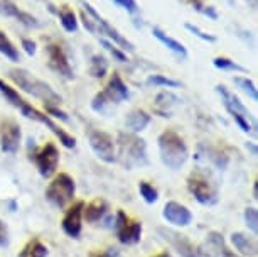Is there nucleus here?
I'll return each mask as SVG.
<instances>
[{
    "label": "nucleus",
    "instance_id": "a19ab883",
    "mask_svg": "<svg viewBox=\"0 0 258 257\" xmlns=\"http://www.w3.org/2000/svg\"><path fill=\"white\" fill-rule=\"evenodd\" d=\"M9 227L6 222L0 218V249H4V247L9 245Z\"/></svg>",
    "mask_w": 258,
    "mask_h": 257
},
{
    "label": "nucleus",
    "instance_id": "4468645a",
    "mask_svg": "<svg viewBox=\"0 0 258 257\" xmlns=\"http://www.w3.org/2000/svg\"><path fill=\"white\" fill-rule=\"evenodd\" d=\"M21 125L16 120L7 119L0 124V149H2V152L16 154L21 147Z\"/></svg>",
    "mask_w": 258,
    "mask_h": 257
},
{
    "label": "nucleus",
    "instance_id": "c9c22d12",
    "mask_svg": "<svg viewBox=\"0 0 258 257\" xmlns=\"http://www.w3.org/2000/svg\"><path fill=\"white\" fill-rule=\"evenodd\" d=\"M19 12H21V9H19L12 0H0V16L2 17L16 19L19 16Z\"/></svg>",
    "mask_w": 258,
    "mask_h": 257
},
{
    "label": "nucleus",
    "instance_id": "49530a36",
    "mask_svg": "<svg viewBox=\"0 0 258 257\" xmlns=\"http://www.w3.org/2000/svg\"><path fill=\"white\" fill-rule=\"evenodd\" d=\"M90 257H111V254H108V252H100V250H96V252H91Z\"/></svg>",
    "mask_w": 258,
    "mask_h": 257
},
{
    "label": "nucleus",
    "instance_id": "7c9ffc66",
    "mask_svg": "<svg viewBox=\"0 0 258 257\" xmlns=\"http://www.w3.org/2000/svg\"><path fill=\"white\" fill-rule=\"evenodd\" d=\"M139 193H140V196L144 198V201L145 203H149V205H154L155 201L159 200V191H157V188H154L150 183L147 181H140L139 183Z\"/></svg>",
    "mask_w": 258,
    "mask_h": 257
},
{
    "label": "nucleus",
    "instance_id": "c85d7f7f",
    "mask_svg": "<svg viewBox=\"0 0 258 257\" xmlns=\"http://www.w3.org/2000/svg\"><path fill=\"white\" fill-rule=\"evenodd\" d=\"M0 93H2L4 98H6L12 107H16V109H19L21 104L24 101L22 96L19 95V91L16 88H12V86L9 83H6L4 80H0Z\"/></svg>",
    "mask_w": 258,
    "mask_h": 257
},
{
    "label": "nucleus",
    "instance_id": "58836bf2",
    "mask_svg": "<svg viewBox=\"0 0 258 257\" xmlns=\"http://www.w3.org/2000/svg\"><path fill=\"white\" fill-rule=\"evenodd\" d=\"M111 2H115L116 6L121 7V9H125L128 14H137L139 12V6H137L135 0H111Z\"/></svg>",
    "mask_w": 258,
    "mask_h": 257
},
{
    "label": "nucleus",
    "instance_id": "2f4dec72",
    "mask_svg": "<svg viewBox=\"0 0 258 257\" xmlns=\"http://www.w3.org/2000/svg\"><path fill=\"white\" fill-rule=\"evenodd\" d=\"M147 85L149 86H167V88H181V83L172 78H167L164 75H152L147 78Z\"/></svg>",
    "mask_w": 258,
    "mask_h": 257
},
{
    "label": "nucleus",
    "instance_id": "2eb2a0df",
    "mask_svg": "<svg viewBox=\"0 0 258 257\" xmlns=\"http://www.w3.org/2000/svg\"><path fill=\"white\" fill-rule=\"evenodd\" d=\"M83 208H85V201H76L68 208L64 217L61 220L62 232L71 237V239H80L83 232Z\"/></svg>",
    "mask_w": 258,
    "mask_h": 257
},
{
    "label": "nucleus",
    "instance_id": "f8f14e48",
    "mask_svg": "<svg viewBox=\"0 0 258 257\" xmlns=\"http://www.w3.org/2000/svg\"><path fill=\"white\" fill-rule=\"evenodd\" d=\"M88 142L91 151L96 154V158L103 163H116V151H115V140L110 134L103 130H91L88 135Z\"/></svg>",
    "mask_w": 258,
    "mask_h": 257
},
{
    "label": "nucleus",
    "instance_id": "9d476101",
    "mask_svg": "<svg viewBox=\"0 0 258 257\" xmlns=\"http://www.w3.org/2000/svg\"><path fill=\"white\" fill-rule=\"evenodd\" d=\"M115 234L123 245H135L142 239V222L135 220L130 215H126L123 210L116 212L115 217Z\"/></svg>",
    "mask_w": 258,
    "mask_h": 257
},
{
    "label": "nucleus",
    "instance_id": "a18cd8bd",
    "mask_svg": "<svg viewBox=\"0 0 258 257\" xmlns=\"http://www.w3.org/2000/svg\"><path fill=\"white\" fill-rule=\"evenodd\" d=\"M203 16H206V17H209L211 21H216L218 17V12H216V9H214L213 6H206L204 7V11H203Z\"/></svg>",
    "mask_w": 258,
    "mask_h": 257
},
{
    "label": "nucleus",
    "instance_id": "e433bc0d",
    "mask_svg": "<svg viewBox=\"0 0 258 257\" xmlns=\"http://www.w3.org/2000/svg\"><path fill=\"white\" fill-rule=\"evenodd\" d=\"M16 19H17V22H21L22 26H26L27 29H39V27H41V22H39L37 19L32 16V14H29L26 11L19 12V16Z\"/></svg>",
    "mask_w": 258,
    "mask_h": 257
},
{
    "label": "nucleus",
    "instance_id": "423d86ee",
    "mask_svg": "<svg viewBox=\"0 0 258 257\" xmlns=\"http://www.w3.org/2000/svg\"><path fill=\"white\" fill-rule=\"evenodd\" d=\"M76 193V183L68 173L54 174L51 183L46 188V200L56 208H66L73 201Z\"/></svg>",
    "mask_w": 258,
    "mask_h": 257
},
{
    "label": "nucleus",
    "instance_id": "1a4fd4ad",
    "mask_svg": "<svg viewBox=\"0 0 258 257\" xmlns=\"http://www.w3.org/2000/svg\"><path fill=\"white\" fill-rule=\"evenodd\" d=\"M19 110H21V114H22L26 119L36 120V122L42 124V125H46V127L49 129L51 132L56 135L57 139H59V142H61L62 145H64V147H68V149H75V147H76V139L73 137L71 134H68L64 129H61L56 122H52L49 115L39 112L36 107H32L31 104H27L26 100H24L22 104H21V107H19Z\"/></svg>",
    "mask_w": 258,
    "mask_h": 257
},
{
    "label": "nucleus",
    "instance_id": "473e14b6",
    "mask_svg": "<svg viewBox=\"0 0 258 257\" xmlns=\"http://www.w3.org/2000/svg\"><path fill=\"white\" fill-rule=\"evenodd\" d=\"M100 44L103 46L105 49L108 51L111 56H113V60H116L118 63H126V61H128V58H126L125 51H121L120 47L116 46V44H113V42H111V41L103 39V37H101V39H100Z\"/></svg>",
    "mask_w": 258,
    "mask_h": 257
},
{
    "label": "nucleus",
    "instance_id": "412c9836",
    "mask_svg": "<svg viewBox=\"0 0 258 257\" xmlns=\"http://www.w3.org/2000/svg\"><path fill=\"white\" fill-rule=\"evenodd\" d=\"M150 120H152V117H150V115L145 112V110L134 109L132 112L126 115L125 125H126V129H128L130 132L139 134V132H142V130H145V129L149 127Z\"/></svg>",
    "mask_w": 258,
    "mask_h": 257
},
{
    "label": "nucleus",
    "instance_id": "0eeeda50",
    "mask_svg": "<svg viewBox=\"0 0 258 257\" xmlns=\"http://www.w3.org/2000/svg\"><path fill=\"white\" fill-rule=\"evenodd\" d=\"M187 190L196 198L198 203L204 207H213L220 200V193L214 183H211L206 174L201 171H194L187 176Z\"/></svg>",
    "mask_w": 258,
    "mask_h": 257
},
{
    "label": "nucleus",
    "instance_id": "f257e3e1",
    "mask_svg": "<svg viewBox=\"0 0 258 257\" xmlns=\"http://www.w3.org/2000/svg\"><path fill=\"white\" fill-rule=\"evenodd\" d=\"M116 161L123 166L126 171H132L134 168L145 166L147 159V144L142 137L134 132H118L115 140Z\"/></svg>",
    "mask_w": 258,
    "mask_h": 257
},
{
    "label": "nucleus",
    "instance_id": "a878e982",
    "mask_svg": "<svg viewBox=\"0 0 258 257\" xmlns=\"http://www.w3.org/2000/svg\"><path fill=\"white\" fill-rule=\"evenodd\" d=\"M57 17H59V22L62 29H64L66 32H76L78 31V19H76V14L71 11L70 7H62L59 11H56Z\"/></svg>",
    "mask_w": 258,
    "mask_h": 257
},
{
    "label": "nucleus",
    "instance_id": "4c0bfd02",
    "mask_svg": "<svg viewBox=\"0 0 258 257\" xmlns=\"http://www.w3.org/2000/svg\"><path fill=\"white\" fill-rule=\"evenodd\" d=\"M44 107H46V112L49 114V115H52L54 119H59V120H62V122H70V117H68V114L62 112V110L57 105H44Z\"/></svg>",
    "mask_w": 258,
    "mask_h": 257
},
{
    "label": "nucleus",
    "instance_id": "39448f33",
    "mask_svg": "<svg viewBox=\"0 0 258 257\" xmlns=\"http://www.w3.org/2000/svg\"><path fill=\"white\" fill-rule=\"evenodd\" d=\"M216 91L221 96V101L225 105L226 112L231 115V119L235 120V124L240 127L245 134H256V120L251 115L250 110L243 105V101L238 96L226 88L225 85H218Z\"/></svg>",
    "mask_w": 258,
    "mask_h": 257
},
{
    "label": "nucleus",
    "instance_id": "f3484780",
    "mask_svg": "<svg viewBox=\"0 0 258 257\" xmlns=\"http://www.w3.org/2000/svg\"><path fill=\"white\" fill-rule=\"evenodd\" d=\"M162 217L174 227H187L192 222V212L179 201H167L164 205Z\"/></svg>",
    "mask_w": 258,
    "mask_h": 257
},
{
    "label": "nucleus",
    "instance_id": "9b49d317",
    "mask_svg": "<svg viewBox=\"0 0 258 257\" xmlns=\"http://www.w3.org/2000/svg\"><path fill=\"white\" fill-rule=\"evenodd\" d=\"M59 156L61 154L56 144L46 142L32 154L31 159H34V164H36L37 171L42 178H52L57 171V166H59Z\"/></svg>",
    "mask_w": 258,
    "mask_h": 257
},
{
    "label": "nucleus",
    "instance_id": "7ed1b4c3",
    "mask_svg": "<svg viewBox=\"0 0 258 257\" xmlns=\"http://www.w3.org/2000/svg\"><path fill=\"white\" fill-rule=\"evenodd\" d=\"M159 144V152H160V161L165 168L177 171L181 169L186 161L189 159V149L187 144L184 142L181 134H177L172 129H165L157 139Z\"/></svg>",
    "mask_w": 258,
    "mask_h": 257
},
{
    "label": "nucleus",
    "instance_id": "6ab92c4d",
    "mask_svg": "<svg viewBox=\"0 0 258 257\" xmlns=\"http://www.w3.org/2000/svg\"><path fill=\"white\" fill-rule=\"evenodd\" d=\"M177 104H179V98L174 93H170V91H160V93H157V96H155L152 109L160 117H172V110Z\"/></svg>",
    "mask_w": 258,
    "mask_h": 257
},
{
    "label": "nucleus",
    "instance_id": "bb28decb",
    "mask_svg": "<svg viewBox=\"0 0 258 257\" xmlns=\"http://www.w3.org/2000/svg\"><path fill=\"white\" fill-rule=\"evenodd\" d=\"M0 55H4L7 60H11L14 63L21 61V56H19L17 47L14 46V42L9 39V36L4 31H0Z\"/></svg>",
    "mask_w": 258,
    "mask_h": 257
},
{
    "label": "nucleus",
    "instance_id": "6e6552de",
    "mask_svg": "<svg viewBox=\"0 0 258 257\" xmlns=\"http://www.w3.org/2000/svg\"><path fill=\"white\" fill-rule=\"evenodd\" d=\"M81 6H83V11H85L95 21L96 34H100V36H106L110 41H113V44L118 46L121 51H130V53L135 51V46L132 44V42L126 39V37L121 36V34L116 31V29L111 26V24L106 21V19L101 17L100 14L93 9V6H91V4H88L86 0H81Z\"/></svg>",
    "mask_w": 258,
    "mask_h": 257
},
{
    "label": "nucleus",
    "instance_id": "b1692460",
    "mask_svg": "<svg viewBox=\"0 0 258 257\" xmlns=\"http://www.w3.org/2000/svg\"><path fill=\"white\" fill-rule=\"evenodd\" d=\"M47 254H49L47 245L42 244L39 239H31L22 247V250L19 252L17 257H47Z\"/></svg>",
    "mask_w": 258,
    "mask_h": 257
},
{
    "label": "nucleus",
    "instance_id": "ea45409f",
    "mask_svg": "<svg viewBox=\"0 0 258 257\" xmlns=\"http://www.w3.org/2000/svg\"><path fill=\"white\" fill-rule=\"evenodd\" d=\"M80 19H81V22H83V26H85V29L88 31L90 34H96V26H95V21L91 19L88 14H86L85 11H83L80 14Z\"/></svg>",
    "mask_w": 258,
    "mask_h": 257
},
{
    "label": "nucleus",
    "instance_id": "aec40b11",
    "mask_svg": "<svg viewBox=\"0 0 258 257\" xmlns=\"http://www.w3.org/2000/svg\"><path fill=\"white\" fill-rule=\"evenodd\" d=\"M106 213H108V203L103 198H96L83 208V218L88 224H98L100 220H103Z\"/></svg>",
    "mask_w": 258,
    "mask_h": 257
},
{
    "label": "nucleus",
    "instance_id": "c756f323",
    "mask_svg": "<svg viewBox=\"0 0 258 257\" xmlns=\"http://www.w3.org/2000/svg\"><path fill=\"white\" fill-rule=\"evenodd\" d=\"M213 65L214 68H218V70L221 71H236V73H246V68L238 65V63H235L233 60H230V58H225V56H218L213 60Z\"/></svg>",
    "mask_w": 258,
    "mask_h": 257
},
{
    "label": "nucleus",
    "instance_id": "cd10ccee",
    "mask_svg": "<svg viewBox=\"0 0 258 257\" xmlns=\"http://www.w3.org/2000/svg\"><path fill=\"white\" fill-rule=\"evenodd\" d=\"M235 85L240 88L243 93H245L248 98L251 101H258V90H256V85L253 83L250 78H245V76H235L233 78Z\"/></svg>",
    "mask_w": 258,
    "mask_h": 257
},
{
    "label": "nucleus",
    "instance_id": "ddd939ff",
    "mask_svg": "<svg viewBox=\"0 0 258 257\" xmlns=\"http://www.w3.org/2000/svg\"><path fill=\"white\" fill-rule=\"evenodd\" d=\"M46 55H47V66L51 71H54L56 75H59L64 80H75V71L68 61L66 53L62 51L59 44H47L46 46Z\"/></svg>",
    "mask_w": 258,
    "mask_h": 257
},
{
    "label": "nucleus",
    "instance_id": "5701e85b",
    "mask_svg": "<svg viewBox=\"0 0 258 257\" xmlns=\"http://www.w3.org/2000/svg\"><path fill=\"white\" fill-rule=\"evenodd\" d=\"M208 244L218 252V255H220V257H241L240 254L233 252L230 247L226 245L225 237H223L220 232H209V234H208Z\"/></svg>",
    "mask_w": 258,
    "mask_h": 257
},
{
    "label": "nucleus",
    "instance_id": "a211bd4d",
    "mask_svg": "<svg viewBox=\"0 0 258 257\" xmlns=\"http://www.w3.org/2000/svg\"><path fill=\"white\" fill-rule=\"evenodd\" d=\"M231 244L236 249V254H240L241 257H256L258 254L256 239L248 234H243V232H233Z\"/></svg>",
    "mask_w": 258,
    "mask_h": 257
},
{
    "label": "nucleus",
    "instance_id": "4be33fe9",
    "mask_svg": "<svg viewBox=\"0 0 258 257\" xmlns=\"http://www.w3.org/2000/svg\"><path fill=\"white\" fill-rule=\"evenodd\" d=\"M152 34H154L155 39L162 42V44L167 47V49L172 51L174 55H177L179 58H182V60H186V58H187V49L184 47L182 42H179V41L174 39V37L167 36V34H165L160 27H154L152 29Z\"/></svg>",
    "mask_w": 258,
    "mask_h": 257
},
{
    "label": "nucleus",
    "instance_id": "dca6fc26",
    "mask_svg": "<svg viewBox=\"0 0 258 257\" xmlns=\"http://www.w3.org/2000/svg\"><path fill=\"white\" fill-rule=\"evenodd\" d=\"M157 232L165 242H169L177 250L181 257H198V245H194L186 235L179 234L176 230L165 229V227H159Z\"/></svg>",
    "mask_w": 258,
    "mask_h": 257
},
{
    "label": "nucleus",
    "instance_id": "37998d69",
    "mask_svg": "<svg viewBox=\"0 0 258 257\" xmlns=\"http://www.w3.org/2000/svg\"><path fill=\"white\" fill-rule=\"evenodd\" d=\"M186 4H189L194 11H198L199 14H203L204 11V7H206V4L203 2V0H186Z\"/></svg>",
    "mask_w": 258,
    "mask_h": 257
},
{
    "label": "nucleus",
    "instance_id": "393cba45",
    "mask_svg": "<svg viewBox=\"0 0 258 257\" xmlns=\"http://www.w3.org/2000/svg\"><path fill=\"white\" fill-rule=\"evenodd\" d=\"M108 73V60L103 55H93L90 60V75L96 80H103Z\"/></svg>",
    "mask_w": 258,
    "mask_h": 257
},
{
    "label": "nucleus",
    "instance_id": "f03ea898",
    "mask_svg": "<svg viewBox=\"0 0 258 257\" xmlns=\"http://www.w3.org/2000/svg\"><path fill=\"white\" fill-rule=\"evenodd\" d=\"M9 80L14 85L19 86L22 91L36 96L41 101H44V105H57L59 107L62 104V96L59 93H56L52 90V86L46 81H42L41 78L34 76L31 71L24 70V68H14L9 71Z\"/></svg>",
    "mask_w": 258,
    "mask_h": 257
},
{
    "label": "nucleus",
    "instance_id": "09e8293b",
    "mask_svg": "<svg viewBox=\"0 0 258 257\" xmlns=\"http://www.w3.org/2000/svg\"><path fill=\"white\" fill-rule=\"evenodd\" d=\"M245 2H246L248 6H250V7L253 9V11H255L256 6H258V0H245Z\"/></svg>",
    "mask_w": 258,
    "mask_h": 257
},
{
    "label": "nucleus",
    "instance_id": "72a5a7b5",
    "mask_svg": "<svg viewBox=\"0 0 258 257\" xmlns=\"http://www.w3.org/2000/svg\"><path fill=\"white\" fill-rule=\"evenodd\" d=\"M245 224L246 227L253 232V235H256L258 232V212L255 207H248L245 210Z\"/></svg>",
    "mask_w": 258,
    "mask_h": 257
},
{
    "label": "nucleus",
    "instance_id": "f704fd0d",
    "mask_svg": "<svg viewBox=\"0 0 258 257\" xmlns=\"http://www.w3.org/2000/svg\"><path fill=\"white\" fill-rule=\"evenodd\" d=\"M184 29H186V31H189L191 34H194V36L199 37V39L204 41V42H216L218 41L216 36H213V34H208V32L201 31V29H199L198 26H194V24H191V22L184 24Z\"/></svg>",
    "mask_w": 258,
    "mask_h": 257
},
{
    "label": "nucleus",
    "instance_id": "20e7f679",
    "mask_svg": "<svg viewBox=\"0 0 258 257\" xmlns=\"http://www.w3.org/2000/svg\"><path fill=\"white\" fill-rule=\"evenodd\" d=\"M130 91L128 86L125 85V81L121 80L118 73H113L110 76L108 83L101 91H98L93 100H91V109L96 114H108V109L113 105H118L121 101L128 100Z\"/></svg>",
    "mask_w": 258,
    "mask_h": 257
},
{
    "label": "nucleus",
    "instance_id": "c03bdc74",
    "mask_svg": "<svg viewBox=\"0 0 258 257\" xmlns=\"http://www.w3.org/2000/svg\"><path fill=\"white\" fill-rule=\"evenodd\" d=\"M198 257H220L216 250H208L206 247L198 245Z\"/></svg>",
    "mask_w": 258,
    "mask_h": 257
},
{
    "label": "nucleus",
    "instance_id": "de8ad7c7",
    "mask_svg": "<svg viewBox=\"0 0 258 257\" xmlns=\"http://www.w3.org/2000/svg\"><path fill=\"white\" fill-rule=\"evenodd\" d=\"M152 257H172V254H170L169 250H162V252H159V254H155Z\"/></svg>",
    "mask_w": 258,
    "mask_h": 257
},
{
    "label": "nucleus",
    "instance_id": "79ce46f5",
    "mask_svg": "<svg viewBox=\"0 0 258 257\" xmlns=\"http://www.w3.org/2000/svg\"><path fill=\"white\" fill-rule=\"evenodd\" d=\"M22 49L26 51L27 56H34V55H36V51H37V46H36V42H34L32 39L24 37V39H22Z\"/></svg>",
    "mask_w": 258,
    "mask_h": 257
}]
</instances>
